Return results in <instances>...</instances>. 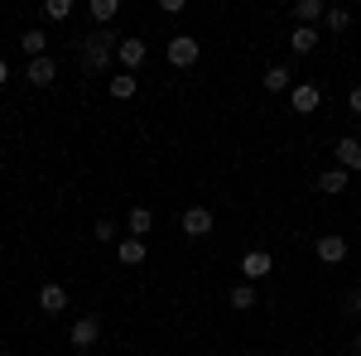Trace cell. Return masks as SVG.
<instances>
[{
  "instance_id": "1",
  "label": "cell",
  "mask_w": 361,
  "mask_h": 356,
  "mask_svg": "<svg viewBox=\"0 0 361 356\" xmlns=\"http://www.w3.org/2000/svg\"><path fill=\"white\" fill-rule=\"evenodd\" d=\"M116 44H121V39H116V34H106V29H102V34H87L82 68H87V73H106V68H111V58H116Z\"/></svg>"
},
{
  "instance_id": "2",
  "label": "cell",
  "mask_w": 361,
  "mask_h": 356,
  "mask_svg": "<svg viewBox=\"0 0 361 356\" xmlns=\"http://www.w3.org/2000/svg\"><path fill=\"white\" fill-rule=\"evenodd\" d=\"M197 58H202V44H197L193 34H173L169 39V63L173 68H193Z\"/></svg>"
},
{
  "instance_id": "3",
  "label": "cell",
  "mask_w": 361,
  "mask_h": 356,
  "mask_svg": "<svg viewBox=\"0 0 361 356\" xmlns=\"http://www.w3.org/2000/svg\"><path fill=\"white\" fill-rule=\"evenodd\" d=\"M313 255H318L323 265H342V260H347V236H337V231H323V236L313 241Z\"/></svg>"
},
{
  "instance_id": "4",
  "label": "cell",
  "mask_w": 361,
  "mask_h": 356,
  "mask_svg": "<svg viewBox=\"0 0 361 356\" xmlns=\"http://www.w3.org/2000/svg\"><path fill=\"white\" fill-rule=\"evenodd\" d=\"M289 106L299 111V116H313V111L323 106V87H313V82H294V87H289Z\"/></svg>"
},
{
  "instance_id": "5",
  "label": "cell",
  "mask_w": 361,
  "mask_h": 356,
  "mask_svg": "<svg viewBox=\"0 0 361 356\" xmlns=\"http://www.w3.org/2000/svg\"><path fill=\"white\" fill-rule=\"evenodd\" d=\"M116 58H121L126 73H140L145 58H149V44H145V39H121V44H116Z\"/></svg>"
},
{
  "instance_id": "6",
  "label": "cell",
  "mask_w": 361,
  "mask_h": 356,
  "mask_svg": "<svg viewBox=\"0 0 361 356\" xmlns=\"http://www.w3.org/2000/svg\"><path fill=\"white\" fill-rule=\"evenodd\" d=\"M270 270H275L270 250H246V255H241V279H246V284H255V279H265Z\"/></svg>"
},
{
  "instance_id": "7",
  "label": "cell",
  "mask_w": 361,
  "mask_h": 356,
  "mask_svg": "<svg viewBox=\"0 0 361 356\" xmlns=\"http://www.w3.org/2000/svg\"><path fill=\"white\" fill-rule=\"evenodd\" d=\"M333 154H337V168L361 173V140H357V135H342V140L333 145Z\"/></svg>"
},
{
  "instance_id": "8",
  "label": "cell",
  "mask_w": 361,
  "mask_h": 356,
  "mask_svg": "<svg viewBox=\"0 0 361 356\" xmlns=\"http://www.w3.org/2000/svg\"><path fill=\"white\" fill-rule=\"evenodd\" d=\"M178 226H183V236H193V241H202V236L212 231V212H207V207H188Z\"/></svg>"
},
{
  "instance_id": "9",
  "label": "cell",
  "mask_w": 361,
  "mask_h": 356,
  "mask_svg": "<svg viewBox=\"0 0 361 356\" xmlns=\"http://www.w3.org/2000/svg\"><path fill=\"white\" fill-rule=\"evenodd\" d=\"M39 308H44V313H49V318H58V313H63V308H68V289H63V284H54V279H49V284H44V289H39Z\"/></svg>"
},
{
  "instance_id": "10",
  "label": "cell",
  "mask_w": 361,
  "mask_h": 356,
  "mask_svg": "<svg viewBox=\"0 0 361 356\" xmlns=\"http://www.w3.org/2000/svg\"><path fill=\"white\" fill-rule=\"evenodd\" d=\"M25 78H29V87H54L58 63H54V58H34V63L25 68Z\"/></svg>"
},
{
  "instance_id": "11",
  "label": "cell",
  "mask_w": 361,
  "mask_h": 356,
  "mask_svg": "<svg viewBox=\"0 0 361 356\" xmlns=\"http://www.w3.org/2000/svg\"><path fill=\"white\" fill-rule=\"evenodd\" d=\"M318 39H323V34H318L313 25H294V29H289V49H294V54H313Z\"/></svg>"
},
{
  "instance_id": "12",
  "label": "cell",
  "mask_w": 361,
  "mask_h": 356,
  "mask_svg": "<svg viewBox=\"0 0 361 356\" xmlns=\"http://www.w3.org/2000/svg\"><path fill=\"white\" fill-rule=\"evenodd\" d=\"M145 255H149V250H145V241H140V236L116 241V260H121V265H145Z\"/></svg>"
},
{
  "instance_id": "13",
  "label": "cell",
  "mask_w": 361,
  "mask_h": 356,
  "mask_svg": "<svg viewBox=\"0 0 361 356\" xmlns=\"http://www.w3.org/2000/svg\"><path fill=\"white\" fill-rule=\"evenodd\" d=\"M97 337H102V323H97V318H78L73 332H68V342H73V347H92Z\"/></svg>"
},
{
  "instance_id": "14",
  "label": "cell",
  "mask_w": 361,
  "mask_h": 356,
  "mask_svg": "<svg viewBox=\"0 0 361 356\" xmlns=\"http://www.w3.org/2000/svg\"><path fill=\"white\" fill-rule=\"evenodd\" d=\"M20 49L29 54V63H34V58H49V34H44V29H25V34H20Z\"/></svg>"
},
{
  "instance_id": "15",
  "label": "cell",
  "mask_w": 361,
  "mask_h": 356,
  "mask_svg": "<svg viewBox=\"0 0 361 356\" xmlns=\"http://www.w3.org/2000/svg\"><path fill=\"white\" fill-rule=\"evenodd\" d=\"M260 87H265V92H289V87H294V73H289L284 63H275V68H265Z\"/></svg>"
},
{
  "instance_id": "16",
  "label": "cell",
  "mask_w": 361,
  "mask_h": 356,
  "mask_svg": "<svg viewBox=\"0 0 361 356\" xmlns=\"http://www.w3.org/2000/svg\"><path fill=\"white\" fill-rule=\"evenodd\" d=\"M226 303H231L236 313H246V308H255V284H246V279H241V284H231V294H226Z\"/></svg>"
},
{
  "instance_id": "17",
  "label": "cell",
  "mask_w": 361,
  "mask_h": 356,
  "mask_svg": "<svg viewBox=\"0 0 361 356\" xmlns=\"http://www.w3.org/2000/svg\"><path fill=\"white\" fill-rule=\"evenodd\" d=\"M347 178H352V173H347V168H323V173H318V188L323 192H347Z\"/></svg>"
},
{
  "instance_id": "18",
  "label": "cell",
  "mask_w": 361,
  "mask_h": 356,
  "mask_svg": "<svg viewBox=\"0 0 361 356\" xmlns=\"http://www.w3.org/2000/svg\"><path fill=\"white\" fill-rule=\"evenodd\" d=\"M323 15H328V10H323V0H299V5H294V20H299V25H313V29H318V20H323Z\"/></svg>"
},
{
  "instance_id": "19",
  "label": "cell",
  "mask_w": 361,
  "mask_h": 356,
  "mask_svg": "<svg viewBox=\"0 0 361 356\" xmlns=\"http://www.w3.org/2000/svg\"><path fill=\"white\" fill-rule=\"evenodd\" d=\"M135 92H140V78H135V73H121V78H111V97H116V102H130Z\"/></svg>"
},
{
  "instance_id": "20",
  "label": "cell",
  "mask_w": 361,
  "mask_h": 356,
  "mask_svg": "<svg viewBox=\"0 0 361 356\" xmlns=\"http://www.w3.org/2000/svg\"><path fill=\"white\" fill-rule=\"evenodd\" d=\"M126 226H130V236L145 241V231L154 226V212H149V207H130V221H126Z\"/></svg>"
},
{
  "instance_id": "21",
  "label": "cell",
  "mask_w": 361,
  "mask_h": 356,
  "mask_svg": "<svg viewBox=\"0 0 361 356\" xmlns=\"http://www.w3.org/2000/svg\"><path fill=\"white\" fill-rule=\"evenodd\" d=\"M44 20H49V25L73 20V0H44Z\"/></svg>"
},
{
  "instance_id": "22",
  "label": "cell",
  "mask_w": 361,
  "mask_h": 356,
  "mask_svg": "<svg viewBox=\"0 0 361 356\" xmlns=\"http://www.w3.org/2000/svg\"><path fill=\"white\" fill-rule=\"evenodd\" d=\"M323 25L333 29V34H342V29L352 25V10H347V5H333V10H328V15H323Z\"/></svg>"
},
{
  "instance_id": "23",
  "label": "cell",
  "mask_w": 361,
  "mask_h": 356,
  "mask_svg": "<svg viewBox=\"0 0 361 356\" xmlns=\"http://www.w3.org/2000/svg\"><path fill=\"white\" fill-rule=\"evenodd\" d=\"M116 15H121V5H116V0H92V20H97V25H111Z\"/></svg>"
},
{
  "instance_id": "24",
  "label": "cell",
  "mask_w": 361,
  "mask_h": 356,
  "mask_svg": "<svg viewBox=\"0 0 361 356\" xmlns=\"http://www.w3.org/2000/svg\"><path fill=\"white\" fill-rule=\"evenodd\" d=\"M92 236L111 246V241H116V236H121V231H116V221H106V217H102V221H97V226H92Z\"/></svg>"
},
{
  "instance_id": "25",
  "label": "cell",
  "mask_w": 361,
  "mask_h": 356,
  "mask_svg": "<svg viewBox=\"0 0 361 356\" xmlns=\"http://www.w3.org/2000/svg\"><path fill=\"white\" fill-rule=\"evenodd\" d=\"M159 15H183V0H159Z\"/></svg>"
},
{
  "instance_id": "26",
  "label": "cell",
  "mask_w": 361,
  "mask_h": 356,
  "mask_svg": "<svg viewBox=\"0 0 361 356\" xmlns=\"http://www.w3.org/2000/svg\"><path fill=\"white\" fill-rule=\"evenodd\" d=\"M347 106H352V111L361 116V87H352V92H347Z\"/></svg>"
},
{
  "instance_id": "27",
  "label": "cell",
  "mask_w": 361,
  "mask_h": 356,
  "mask_svg": "<svg viewBox=\"0 0 361 356\" xmlns=\"http://www.w3.org/2000/svg\"><path fill=\"white\" fill-rule=\"evenodd\" d=\"M10 82V63H5V58H0V87Z\"/></svg>"
},
{
  "instance_id": "28",
  "label": "cell",
  "mask_w": 361,
  "mask_h": 356,
  "mask_svg": "<svg viewBox=\"0 0 361 356\" xmlns=\"http://www.w3.org/2000/svg\"><path fill=\"white\" fill-rule=\"evenodd\" d=\"M352 313H361V289H357V294H352Z\"/></svg>"
},
{
  "instance_id": "29",
  "label": "cell",
  "mask_w": 361,
  "mask_h": 356,
  "mask_svg": "<svg viewBox=\"0 0 361 356\" xmlns=\"http://www.w3.org/2000/svg\"><path fill=\"white\" fill-rule=\"evenodd\" d=\"M357 356H361V337H357Z\"/></svg>"
},
{
  "instance_id": "30",
  "label": "cell",
  "mask_w": 361,
  "mask_h": 356,
  "mask_svg": "<svg viewBox=\"0 0 361 356\" xmlns=\"http://www.w3.org/2000/svg\"><path fill=\"white\" fill-rule=\"evenodd\" d=\"M126 356H130V352H126Z\"/></svg>"
}]
</instances>
